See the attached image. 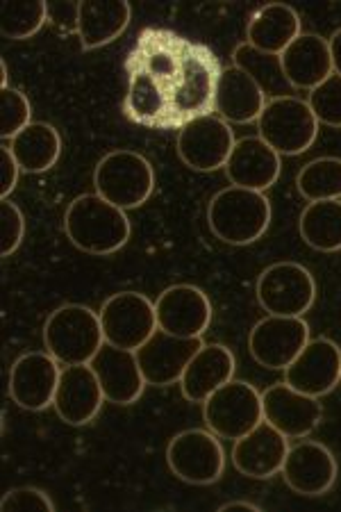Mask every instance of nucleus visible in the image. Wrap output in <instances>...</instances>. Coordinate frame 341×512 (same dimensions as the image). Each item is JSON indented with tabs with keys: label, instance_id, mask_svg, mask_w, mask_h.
<instances>
[{
	"label": "nucleus",
	"instance_id": "12",
	"mask_svg": "<svg viewBox=\"0 0 341 512\" xmlns=\"http://www.w3.org/2000/svg\"><path fill=\"white\" fill-rule=\"evenodd\" d=\"M235 144L237 139L230 123L216 117V114H207V117L191 121L189 126L180 130L176 151L182 164L191 171L212 173L226 169Z\"/></svg>",
	"mask_w": 341,
	"mask_h": 512
},
{
	"label": "nucleus",
	"instance_id": "28",
	"mask_svg": "<svg viewBox=\"0 0 341 512\" xmlns=\"http://www.w3.org/2000/svg\"><path fill=\"white\" fill-rule=\"evenodd\" d=\"M10 151L19 162L21 171L44 173L51 171L62 155V137L55 126L44 121H32L10 142Z\"/></svg>",
	"mask_w": 341,
	"mask_h": 512
},
{
	"label": "nucleus",
	"instance_id": "4",
	"mask_svg": "<svg viewBox=\"0 0 341 512\" xmlns=\"http://www.w3.org/2000/svg\"><path fill=\"white\" fill-rule=\"evenodd\" d=\"M44 346L64 367L91 365L105 346L101 317L87 305H60L44 324Z\"/></svg>",
	"mask_w": 341,
	"mask_h": 512
},
{
	"label": "nucleus",
	"instance_id": "15",
	"mask_svg": "<svg viewBox=\"0 0 341 512\" xmlns=\"http://www.w3.org/2000/svg\"><path fill=\"white\" fill-rule=\"evenodd\" d=\"M282 478L291 492L307 499H316L328 494L337 483L339 467L337 458L326 444L303 440L289 447V453L282 465Z\"/></svg>",
	"mask_w": 341,
	"mask_h": 512
},
{
	"label": "nucleus",
	"instance_id": "37",
	"mask_svg": "<svg viewBox=\"0 0 341 512\" xmlns=\"http://www.w3.org/2000/svg\"><path fill=\"white\" fill-rule=\"evenodd\" d=\"M0 171H3V187H0V194H3V198L10 196L16 185H19V176H21V167L19 162H16L14 153L10 151V146H3L0 148Z\"/></svg>",
	"mask_w": 341,
	"mask_h": 512
},
{
	"label": "nucleus",
	"instance_id": "9",
	"mask_svg": "<svg viewBox=\"0 0 341 512\" xmlns=\"http://www.w3.org/2000/svg\"><path fill=\"white\" fill-rule=\"evenodd\" d=\"M166 465L182 483L212 485L226 472V451L210 428H189L169 442Z\"/></svg>",
	"mask_w": 341,
	"mask_h": 512
},
{
	"label": "nucleus",
	"instance_id": "20",
	"mask_svg": "<svg viewBox=\"0 0 341 512\" xmlns=\"http://www.w3.org/2000/svg\"><path fill=\"white\" fill-rule=\"evenodd\" d=\"M201 346L203 340H182V337H173L164 330H157L151 340L137 351V360L141 371H144L146 383L153 387L180 383L187 365L201 351Z\"/></svg>",
	"mask_w": 341,
	"mask_h": 512
},
{
	"label": "nucleus",
	"instance_id": "3",
	"mask_svg": "<svg viewBox=\"0 0 341 512\" xmlns=\"http://www.w3.org/2000/svg\"><path fill=\"white\" fill-rule=\"evenodd\" d=\"M207 226L230 246L255 244L271 226L269 198L253 189L223 187L207 205Z\"/></svg>",
	"mask_w": 341,
	"mask_h": 512
},
{
	"label": "nucleus",
	"instance_id": "16",
	"mask_svg": "<svg viewBox=\"0 0 341 512\" xmlns=\"http://www.w3.org/2000/svg\"><path fill=\"white\" fill-rule=\"evenodd\" d=\"M285 383L314 399H323L341 383V349L328 340H310L285 369Z\"/></svg>",
	"mask_w": 341,
	"mask_h": 512
},
{
	"label": "nucleus",
	"instance_id": "23",
	"mask_svg": "<svg viewBox=\"0 0 341 512\" xmlns=\"http://www.w3.org/2000/svg\"><path fill=\"white\" fill-rule=\"evenodd\" d=\"M237 360L228 346L203 344L180 378L182 396L191 403H205L207 396L235 378Z\"/></svg>",
	"mask_w": 341,
	"mask_h": 512
},
{
	"label": "nucleus",
	"instance_id": "32",
	"mask_svg": "<svg viewBox=\"0 0 341 512\" xmlns=\"http://www.w3.org/2000/svg\"><path fill=\"white\" fill-rule=\"evenodd\" d=\"M51 14V7L44 0H32V3H3L0 7V30L5 39L23 41L35 37L44 28Z\"/></svg>",
	"mask_w": 341,
	"mask_h": 512
},
{
	"label": "nucleus",
	"instance_id": "27",
	"mask_svg": "<svg viewBox=\"0 0 341 512\" xmlns=\"http://www.w3.org/2000/svg\"><path fill=\"white\" fill-rule=\"evenodd\" d=\"M301 35V16L296 14L294 7L269 3L251 16L246 30V41L260 53L280 57Z\"/></svg>",
	"mask_w": 341,
	"mask_h": 512
},
{
	"label": "nucleus",
	"instance_id": "10",
	"mask_svg": "<svg viewBox=\"0 0 341 512\" xmlns=\"http://www.w3.org/2000/svg\"><path fill=\"white\" fill-rule=\"evenodd\" d=\"M98 317H101L105 344H112L116 349L139 351L160 330L155 303L139 292L110 296Z\"/></svg>",
	"mask_w": 341,
	"mask_h": 512
},
{
	"label": "nucleus",
	"instance_id": "25",
	"mask_svg": "<svg viewBox=\"0 0 341 512\" xmlns=\"http://www.w3.org/2000/svg\"><path fill=\"white\" fill-rule=\"evenodd\" d=\"M280 62L289 85L294 89H305V92H312L335 73L332 71L328 39L314 35V32H303L280 55Z\"/></svg>",
	"mask_w": 341,
	"mask_h": 512
},
{
	"label": "nucleus",
	"instance_id": "17",
	"mask_svg": "<svg viewBox=\"0 0 341 512\" xmlns=\"http://www.w3.org/2000/svg\"><path fill=\"white\" fill-rule=\"evenodd\" d=\"M262 410L266 424H271L289 440L307 437L323 419L321 401L294 390L287 383L271 385L262 392Z\"/></svg>",
	"mask_w": 341,
	"mask_h": 512
},
{
	"label": "nucleus",
	"instance_id": "13",
	"mask_svg": "<svg viewBox=\"0 0 341 512\" xmlns=\"http://www.w3.org/2000/svg\"><path fill=\"white\" fill-rule=\"evenodd\" d=\"M157 326L182 340H203L212 324V303L196 285L166 287L155 301Z\"/></svg>",
	"mask_w": 341,
	"mask_h": 512
},
{
	"label": "nucleus",
	"instance_id": "11",
	"mask_svg": "<svg viewBox=\"0 0 341 512\" xmlns=\"http://www.w3.org/2000/svg\"><path fill=\"white\" fill-rule=\"evenodd\" d=\"M310 342V326L303 317L269 315L253 326L248 351L257 365L271 371H285Z\"/></svg>",
	"mask_w": 341,
	"mask_h": 512
},
{
	"label": "nucleus",
	"instance_id": "36",
	"mask_svg": "<svg viewBox=\"0 0 341 512\" xmlns=\"http://www.w3.org/2000/svg\"><path fill=\"white\" fill-rule=\"evenodd\" d=\"M0 508L3 512H55V503L51 494L39 487H14L5 494Z\"/></svg>",
	"mask_w": 341,
	"mask_h": 512
},
{
	"label": "nucleus",
	"instance_id": "35",
	"mask_svg": "<svg viewBox=\"0 0 341 512\" xmlns=\"http://www.w3.org/2000/svg\"><path fill=\"white\" fill-rule=\"evenodd\" d=\"M0 237H3V249H0L3 258H10L19 251L23 237H26V217L10 198H3L0 203Z\"/></svg>",
	"mask_w": 341,
	"mask_h": 512
},
{
	"label": "nucleus",
	"instance_id": "21",
	"mask_svg": "<svg viewBox=\"0 0 341 512\" xmlns=\"http://www.w3.org/2000/svg\"><path fill=\"white\" fill-rule=\"evenodd\" d=\"M91 369L96 371L105 399L114 406L137 403L148 385L144 371L139 367L137 351L116 349L112 344H105L91 360Z\"/></svg>",
	"mask_w": 341,
	"mask_h": 512
},
{
	"label": "nucleus",
	"instance_id": "5",
	"mask_svg": "<svg viewBox=\"0 0 341 512\" xmlns=\"http://www.w3.org/2000/svg\"><path fill=\"white\" fill-rule=\"evenodd\" d=\"M96 194L121 210L141 208L155 192L153 164L135 151H112L94 169Z\"/></svg>",
	"mask_w": 341,
	"mask_h": 512
},
{
	"label": "nucleus",
	"instance_id": "14",
	"mask_svg": "<svg viewBox=\"0 0 341 512\" xmlns=\"http://www.w3.org/2000/svg\"><path fill=\"white\" fill-rule=\"evenodd\" d=\"M62 367L48 351H30L10 369V396L21 410L41 412L55 403Z\"/></svg>",
	"mask_w": 341,
	"mask_h": 512
},
{
	"label": "nucleus",
	"instance_id": "34",
	"mask_svg": "<svg viewBox=\"0 0 341 512\" xmlns=\"http://www.w3.org/2000/svg\"><path fill=\"white\" fill-rule=\"evenodd\" d=\"M0 110H3L0 135H3L5 142H12L21 130H26L32 123V105L28 96L19 92V89H0Z\"/></svg>",
	"mask_w": 341,
	"mask_h": 512
},
{
	"label": "nucleus",
	"instance_id": "26",
	"mask_svg": "<svg viewBox=\"0 0 341 512\" xmlns=\"http://www.w3.org/2000/svg\"><path fill=\"white\" fill-rule=\"evenodd\" d=\"M132 10L128 3L116 0H87L78 3L76 35L80 37L82 51H96L119 39L128 30Z\"/></svg>",
	"mask_w": 341,
	"mask_h": 512
},
{
	"label": "nucleus",
	"instance_id": "39",
	"mask_svg": "<svg viewBox=\"0 0 341 512\" xmlns=\"http://www.w3.org/2000/svg\"><path fill=\"white\" fill-rule=\"evenodd\" d=\"M228 510H248V512H260V506H255L251 501H228L223 503L219 512H228Z\"/></svg>",
	"mask_w": 341,
	"mask_h": 512
},
{
	"label": "nucleus",
	"instance_id": "38",
	"mask_svg": "<svg viewBox=\"0 0 341 512\" xmlns=\"http://www.w3.org/2000/svg\"><path fill=\"white\" fill-rule=\"evenodd\" d=\"M330 46V57H332V71L335 76H341V28L332 32V37L328 39Z\"/></svg>",
	"mask_w": 341,
	"mask_h": 512
},
{
	"label": "nucleus",
	"instance_id": "31",
	"mask_svg": "<svg viewBox=\"0 0 341 512\" xmlns=\"http://www.w3.org/2000/svg\"><path fill=\"white\" fill-rule=\"evenodd\" d=\"M296 189L305 201H341V158H316L298 171Z\"/></svg>",
	"mask_w": 341,
	"mask_h": 512
},
{
	"label": "nucleus",
	"instance_id": "6",
	"mask_svg": "<svg viewBox=\"0 0 341 512\" xmlns=\"http://www.w3.org/2000/svg\"><path fill=\"white\" fill-rule=\"evenodd\" d=\"M319 126L312 107L298 96H282L266 103L262 117L257 119V132L280 158H296L314 146Z\"/></svg>",
	"mask_w": 341,
	"mask_h": 512
},
{
	"label": "nucleus",
	"instance_id": "24",
	"mask_svg": "<svg viewBox=\"0 0 341 512\" xmlns=\"http://www.w3.org/2000/svg\"><path fill=\"white\" fill-rule=\"evenodd\" d=\"M266 103H269V98L248 73L237 69L235 64L221 71L219 85H216L214 110L219 112L223 121L237 123V126L257 123Z\"/></svg>",
	"mask_w": 341,
	"mask_h": 512
},
{
	"label": "nucleus",
	"instance_id": "2",
	"mask_svg": "<svg viewBox=\"0 0 341 512\" xmlns=\"http://www.w3.org/2000/svg\"><path fill=\"white\" fill-rule=\"evenodd\" d=\"M64 233L82 253L112 255L128 244L132 226L126 210L98 194H82L64 212Z\"/></svg>",
	"mask_w": 341,
	"mask_h": 512
},
{
	"label": "nucleus",
	"instance_id": "30",
	"mask_svg": "<svg viewBox=\"0 0 341 512\" xmlns=\"http://www.w3.org/2000/svg\"><path fill=\"white\" fill-rule=\"evenodd\" d=\"M232 64L244 73H248V76L260 85V89L269 101H273V98L291 96V92H294V87L289 85L285 71H282L280 57L260 53L257 48L248 44V41H241L235 51H232Z\"/></svg>",
	"mask_w": 341,
	"mask_h": 512
},
{
	"label": "nucleus",
	"instance_id": "1",
	"mask_svg": "<svg viewBox=\"0 0 341 512\" xmlns=\"http://www.w3.org/2000/svg\"><path fill=\"white\" fill-rule=\"evenodd\" d=\"M123 66L153 82L164 105L162 130H182L214 114L223 69L210 46L166 28H144Z\"/></svg>",
	"mask_w": 341,
	"mask_h": 512
},
{
	"label": "nucleus",
	"instance_id": "19",
	"mask_svg": "<svg viewBox=\"0 0 341 512\" xmlns=\"http://www.w3.org/2000/svg\"><path fill=\"white\" fill-rule=\"evenodd\" d=\"M289 437L262 421L251 433L235 440L232 447V465L239 474L255 481H269L278 476L289 453Z\"/></svg>",
	"mask_w": 341,
	"mask_h": 512
},
{
	"label": "nucleus",
	"instance_id": "22",
	"mask_svg": "<svg viewBox=\"0 0 341 512\" xmlns=\"http://www.w3.org/2000/svg\"><path fill=\"white\" fill-rule=\"evenodd\" d=\"M280 171V155L260 137L239 139L226 162V176L232 185L262 194L278 183Z\"/></svg>",
	"mask_w": 341,
	"mask_h": 512
},
{
	"label": "nucleus",
	"instance_id": "18",
	"mask_svg": "<svg viewBox=\"0 0 341 512\" xmlns=\"http://www.w3.org/2000/svg\"><path fill=\"white\" fill-rule=\"evenodd\" d=\"M103 387L91 365L62 367L53 408L64 424L87 426L98 417L105 403Z\"/></svg>",
	"mask_w": 341,
	"mask_h": 512
},
{
	"label": "nucleus",
	"instance_id": "7",
	"mask_svg": "<svg viewBox=\"0 0 341 512\" xmlns=\"http://www.w3.org/2000/svg\"><path fill=\"white\" fill-rule=\"evenodd\" d=\"M207 428L223 440H239L264 421L262 394L251 383L235 381L219 387L203 403Z\"/></svg>",
	"mask_w": 341,
	"mask_h": 512
},
{
	"label": "nucleus",
	"instance_id": "40",
	"mask_svg": "<svg viewBox=\"0 0 341 512\" xmlns=\"http://www.w3.org/2000/svg\"><path fill=\"white\" fill-rule=\"evenodd\" d=\"M7 78H10V76H7V64L3 60V62H0V89L10 87V85H7Z\"/></svg>",
	"mask_w": 341,
	"mask_h": 512
},
{
	"label": "nucleus",
	"instance_id": "29",
	"mask_svg": "<svg viewBox=\"0 0 341 512\" xmlns=\"http://www.w3.org/2000/svg\"><path fill=\"white\" fill-rule=\"evenodd\" d=\"M298 233L319 253L341 251V201H316L301 212Z\"/></svg>",
	"mask_w": 341,
	"mask_h": 512
},
{
	"label": "nucleus",
	"instance_id": "33",
	"mask_svg": "<svg viewBox=\"0 0 341 512\" xmlns=\"http://www.w3.org/2000/svg\"><path fill=\"white\" fill-rule=\"evenodd\" d=\"M307 105L312 107L316 121L321 126L341 128V76H332L312 89L307 96Z\"/></svg>",
	"mask_w": 341,
	"mask_h": 512
},
{
	"label": "nucleus",
	"instance_id": "8",
	"mask_svg": "<svg viewBox=\"0 0 341 512\" xmlns=\"http://www.w3.org/2000/svg\"><path fill=\"white\" fill-rule=\"evenodd\" d=\"M262 310L276 317H303L316 301V283L310 269L298 262H276L266 267L255 287Z\"/></svg>",
	"mask_w": 341,
	"mask_h": 512
}]
</instances>
